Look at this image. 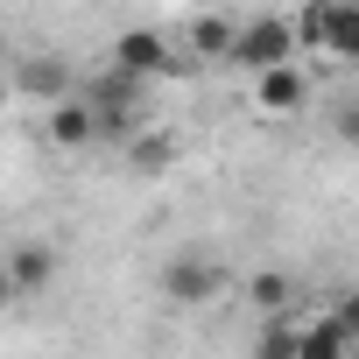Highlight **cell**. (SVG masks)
I'll return each mask as SVG.
<instances>
[{
  "mask_svg": "<svg viewBox=\"0 0 359 359\" xmlns=\"http://www.w3.org/2000/svg\"><path fill=\"white\" fill-rule=\"evenodd\" d=\"M226 282H233L226 261L205 254V247H176V254L162 261V296H169L176 310H205V303H219Z\"/></svg>",
  "mask_w": 359,
  "mask_h": 359,
  "instance_id": "1",
  "label": "cell"
},
{
  "mask_svg": "<svg viewBox=\"0 0 359 359\" xmlns=\"http://www.w3.org/2000/svg\"><path fill=\"white\" fill-rule=\"evenodd\" d=\"M296 50H324L338 64L359 57V0H310L296 22Z\"/></svg>",
  "mask_w": 359,
  "mask_h": 359,
  "instance_id": "2",
  "label": "cell"
},
{
  "mask_svg": "<svg viewBox=\"0 0 359 359\" xmlns=\"http://www.w3.org/2000/svg\"><path fill=\"white\" fill-rule=\"evenodd\" d=\"M296 57V22L289 15H254V22H233V43H226V64H240L247 78L268 71V64H289Z\"/></svg>",
  "mask_w": 359,
  "mask_h": 359,
  "instance_id": "3",
  "label": "cell"
},
{
  "mask_svg": "<svg viewBox=\"0 0 359 359\" xmlns=\"http://www.w3.org/2000/svg\"><path fill=\"white\" fill-rule=\"evenodd\" d=\"M141 92H148V78H127V71H106V78L78 85V99L99 113V134H134V120H141Z\"/></svg>",
  "mask_w": 359,
  "mask_h": 359,
  "instance_id": "4",
  "label": "cell"
},
{
  "mask_svg": "<svg viewBox=\"0 0 359 359\" xmlns=\"http://www.w3.org/2000/svg\"><path fill=\"white\" fill-rule=\"evenodd\" d=\"M352 331H359V310H352V303H331L324 317H310V310H303L296 359H352Z\"/></svg>",
  "mask_w": 359,
  "mask_h": 359,
  "instance_id": "5",
  "label": "cell"
},
{
  "mask_svg": "<svg viewBox=\"0 0 359 359\" xmlns=\"http://www.w3.org/2000/svg\"><path fill=\"white\" fill-rule=\"evenodd\" d=\"M15 92H22V99H43V106H50V99L78 92V71H71V64H64L57 50H22V57H15Z\"/></svg>",
  "mask_w": 359,
  "mask_h": 359,
  "instance_id": "6",
  "label": "cell"
},
{
  "mask_svg": "<svg viewBox=\"0 0 359 359\" xmlns=\"http://www.w3.org/2000/svg\"><path fill=\"white\" fill-rule=\"evenodd\" d=\"M113 71H127V78H169L176 71V50H169L162 29H127L113 43Z\"/></svg>",
  "mask_w": 359,
  "mask_h": 359,
  "instance_id": "7",
  "label": "cell"
},
{
  "mask_svg": "<svg viewBox=\"0 0 359 359\" xmlns=\"http://www.w3.org/2000/svg\"><path fill=\"white\" fill-rule=\"evenodd\" d=\"M254 106L261 113H303L310 106V78H303V64L289 57V64H268V71H254Z\"/></svg>",
  "mask_w": 359,
  "mask_h": 359,
  "instance_id": "8",
  "label": "cell"
},
{
  "mask_svg": "<svg viewBox=\"0 0 359 359\" xmlns=\"http://www.w3.org/2000/svg\"><path fill=\"white\" fill-rule=\"evenodd\" d=\"M43 134H50V148L78 155V148H92V141H99V113H92L78 92H64V99H50V120H43Z\"/></svg>",
  "mask_w": 359,
  "mask_h": 359,
  "instance_id": "9",
  "label": "cell"
},
{
  "mask_svg": "<svg viewBox=\"0 0 359 359\" xmlns=\"http://www.w3.org/2000/svg\"><path fill=\"white\" fill-rule=\"evenodd\" d=\"M0 275H8V289H15V296H43V289L57 282V247H43V240H22V247H8Z\"/></svg>",
  "mask_w": 359,
  "mask_h": 359,
  "instance_id": "10",
  "label": "cell"
},
{
  "mask_svg": "<svg viewBox=\"0 0 359 359\" xmlns=\"http://www.w3.org/2000/svg\"><path fill=\"white\" fill-rule=\"evenodd\" d=\"M296 331H303V303L296 310H268L254 324V359H296Z\"/></svg>",
  "mask_w": 359,
  "mask_h": 359,
  "instance_id": "11",
  "label": "cell"
},
{
  "mask_svg": "<svg viewBox=\"0 0 359 359\" xmlns=\"http://www.w3.org/2000/svg\"><path fill=\"white\" fill-rule=\"evenodd\" d=\"M247 303H254L261 317H268V310H296V303H303V282L282 275V268H254V275H247Z\"/></svg>",
  "mask_w": 359,
  "mask_h": 359,
  "instance_id": "12",
  "label": "cell"
},
{
  "mask_svg": "<svg viewBox=\"0 0 359 359\" xmlns=\"http://www.w3.org/2000/svg\"><path fill=\"white\" fill-rule=\"evenodd\" d=\"M184 43H191V57H226V43H233V22H226V15H198V22L184 29Z\"/></svg>",
  "mask_w": 359,
  "mask_h": 359,
  "instance_id": "13",
  "label": "cell"
},
{
  "mask_svg": "<svg viewBox=\"0 0 359 359\" xmlns=\"http://www.w3.org/2000/svg\"><path fill=\"white\" fill-rule=\"evenodd\" d=\"M8 296H15V289H8V275H0V303H8Z\"/></svg>",
  "mask_w": 359,
  "mask_h": 359,
  "instance_id": "14",
  "label": "cell"
},
{
  "mask_svg": "<svg viewBox=\"0 0 359 359\" xmlns=\"http://www.w3.org/2000/svg\"><path fill=\"white\" fill-rule=\"evenodd\" d=\"M0 64H8V43H0Z\"/></svg>",
  "mask_w": 359,
  "mask_h": 359,
  "instance_id": "15",
  "label": "cell"
}]
</instances>
